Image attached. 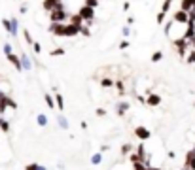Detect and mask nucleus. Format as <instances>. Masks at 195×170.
I'll return each mask as SVG.
<instances>
[{
    "label": "nucleus",
    "instance_id": "obj_33",
    "mask_svg": "<svg viewBox=\"0 0 195 170\" xmlns=\"http://www.w3.org/2000/svg\"><path fill=\"white\" fill-rule=\"evenodd\" d=\"M2 25H4V28H6L8 32H12V21H10V19H4Z\"/></svg>",
    "mask_w": 195,
    "mask_h": 170
},
{
    "label": "nucleus",
    "instance_id": "obj_4",
    "mask_svg": "<svg viewBox=\"0 0 195 170\" xmlns=\"http://www.w3.org/2000/svg\"><path fill=\"white\" fill-rule=\"evenodd\" d=\"M172 21L180 23V25H188L189 13H188V11H184V9H176V11H174V15H172Z\"/></svg>",
    "mask_w": 195,
    "mask_h": 170
},
{
    "label": "nucleus",
    "instance_id": "obj_18",
    "mask_svg": "<svg viewBox=\"0 0 195 170\" xmlns=\"http://www.w3.org/2000/svg\"><path fill=\"white\" fill-rule=\"evenodd\" d=\"M44 100H46V104H48V108H55V98H53V95L46 93V95H44Z\"/></svg>",
    "mask_w": 195,
    "mask_h": 170
},
{
    "label": "nucleus",
    "instance_id": "obj_41",
    "mask_svg": "<svg viewBox=\"0 0 195 170\" xmlns=\"http://www.w3.org/2000/svg\"><path fill=\"white\" fill-rule=\"evenodd\" d=\"M121 32H123V36H129V32H131V28H129V27H123V30H121Z\"/></svg>",
    "mask_w": 195,
    "mask_h": 170
},
{
    "label": "nucleus",
    "instance_id": "obj_15",
    "mask_svg": "<svg viewBox=\"0 0 195 170\" xmlns=\"http://www.w3.org/2000/svg\"><path fill=\"white\" fill-rule=\"evenodd\" d=\"M186 168L195 170V155L191 151H188V155H186Z\"/></svg>",
    "mask_w": 195,
    "mask_h": 170
},
{
    "label": "nucleus",
    "instance_id": "obj_20",
    "mask_svg": "<svg viewBox=\"0 0 195 170\" xmlns=\"http://www.w3.org/2000/svg\"><path fill=\"white\" fill-rule=\"evenodd\" d=\"M21 66L23 70H30V61L27 59V55H21Z\"/></svg>",
    "mask_w": 195,
    "mask_h": 170
},
{
    "label": "nucleus",
    "instance_id": "obj_27",
    "mask_svg": "<svg viewBox=\"0 0 195 170\" xmlns=\"http://www.w3.org/2000/svg\"><path fill=\"white\" fill-rule=\"evenodd\" d=\"M163 21H165V13H163V11H157V15H155V23H157V25H163Z\"/></svg>",
    "mask_w": 195,
    "mask_h": 170
},
{
    "label": "nucleus",
    "instance_id": "obj_19",
    "mask_svg": "<svg viewBox=\"0 0 195 170\" xmlns=\"http://www.w3.org/2000/svg\"><path fill=\"white\" fill-rule=\"evenodd\" d=\"M172 2H174V0H163V4H161V9H159V11L167 13V11L170 9V6H172Z\"/></svg>",
    "mask_w": 195,
    "mask_h": 170
},
{
    "label": "nucleus",
    "instance_id": "obj_1",
    "mask_svg": "<svg viewBox=\"0 0 195 170\" xmlns=\"http://www.w3.org/2000/svg\"><path fill=\"white\" fill-rule=\"evenodd\" d=\"M49 19H51V23H64V21L68 19V11L64 9L63 4H57L55 9L49 11Z\"/></svg>",
    "mask_w": 195,
    "mask_h": 170
},
{
    "label": "nucleus",
    "instance_id": "obj_23",
    "mask_svg": "<svg viewBox=\"0 0 195 170\" xmlns=\"http://www.w3.org/2000/svg\"><path fill=\"white\" fill-rule=\"evenodd\" d=\"M121 153H123V155H131V153H133V145H131V144H123V145H121Z\"/></svg>",
    "mask_w": 195,
    "mask_h": 170
},
{
    "label": "nucleus",
    "instance_id": "obj_10",
    "mask_svg": "<svg viewBox=\"0 0 195 170\" xmlns=\"http://www.w3.org/2000/svg\"><path fill=\"white\" fill-rule=\"evenodd\" d=\"M53 95H55V96H53V98H55L57 102H55V104H57V108H59V111H63L64 110V100H63V95L59 93V91H57V87L55 89H53Z\"/></svg>",
    "mask_w": 195,
    "mask_h": 170
},
{
    "label": "nucleus",
    "instance_id": "obj_39",
    "mask_svg": "<svg viewBox=\"0 0 195 170\" xmlns=\"http://www.w3.org/2000/svg\"><path fill=\"white\" fill-rule=\"evenodd\" d=\"M129 47V40H123L121 43H120V49H127Z\"/></svg>",
    "mask_w": 195,
    "mask_h": 170
},
{
    "label": "nucleus",
    "instance_id": "obj_29",
    "mask_svg": "<svg viewBox=\"0 0 195 170\" xmlns=\"http://www.w3.org/2000/svg\"><path fill=\"white\" fill-rule=\"evenodd\" d=\"M186 62H188V64H193V62H195V49H191V53L186 57Z\"/></svg>",
    "mask_w": 195,
    "mask_h": 170
},
{
    "label": "nucleus",
    "instance_id": "obj_32",
    "mask_svg": "<svg viewBox=\"0 0 195 170\" xmlns=\"http://www.w3.org/2000/svg\"><path fill=\"white\" fill-rule=\"evenodd\" d=\"M85 6H89V8H97V6H99V0H85Z\"/></svg>",
    "mask_w": 195,
    "mask_h": 170
},
{
    "label": "nucleus",
    "instance_id": "obj_49",
    "mask_svg": "<svg viewBox=\"0 0 195 170\" xmlns=\"http://www.w3.org/2000/svg\"><path fill=\"white\" fill-rule=\"evenodd\" d=\"M99 2H101V0H99Z\"/></svg>",
    "mask_w": 195,
    "mask_h": 170
},
{
    "label": "nucleus",
    "instance_id": "obj_43",
    "mask_svg": "<svg viewBox=\"0 0 195 170\" xmlns=\"http://www.w3.org/2000/svg\"><path fill=\"white\" fill-rule=\"evenodd\" d=\"M129 8H131V4H129V2H123V11H129Z\"/></svg>",
    "mask_w": 195,
    "mask_h": 170
},
{
    "label": "nucleus",
    "instance_id": "obj_47",
    "mask_svg": "<svg viewBox=\"0 0 195 170\" xmlns=\"http://www.w3.org/2000/svg\"><path fill=\"white\" fill-rule=\"evenodd\" d=\"M182 170H189V168H186V166H184V168H182Z\"/></svg>",
    "mask_w": 195,
    "mask_h": 170
},
{
    "label": "nucleus",
    "instance_id": "obj_17",
    "mask_svg": "<svg viewBox=\"0 0 195 170\" xmlns=\"http://www.w3.org/2000/svg\"><path fill=\"white\" fill-rule=\"evenodd\" d=\"M101 87L108 89V87H114V77H101Z\"/></svg>",
    "mask_w": 195,
    "mask_h": 170
},
{
    "label": "nucleus",
    "instance_id": "obj_31",
    "mask_svg": "<svg viewBox=\"0 0 195 170\" xmlns=\"http://www.w3.org/2000/svg\"><path fill=\"white\" fill-rule=\"evenodd\" d=\"M32 49H34V53H36V55H40V53H42V43L34 42V43H32Z\"/></svg>",
    "mask_w": 195,
    "mask_h": 170
},
{
    "label": "nucleus",
    "instance_id": "obj_24",
    "mask_svg": "<svg viewBox=\"0 0 195 170\" xmlns=\"http://www.w3.org/2000/svg\"><path fill=\"white\" fill-rule=\"evenodd\" d=\"M57 121H59V125H61V127H63L64 130L68 129V121L64 119V115H57Z\"/></svg>",
    "mask_w": 195,
    "mask_h": 170
},
{
    "label": "nucleus",
    "instance_id": "obj_5",
    "mask_svg": "<svg viewBox=\"0 0 195 170\" xmlns=\"http://www.w3.org/2000/svg\"><path fill=\"white\" fill-rule=\"evenodd\" d=\"M49 32L55 34V36H64V23H51Z\"/></svg>",
    "mask_w": 195,
    "mask_h": 170
},
{
    "label": "nucleus",
    "instance_id": "obj_45",
    "mask_svg": "<svg viewBox=\"0 0 195 170\" xmlns=\"http://www.w3.org/2000/svg\"><path fill=\"white\" fill-rule=\"evenodd\" d=\"M38 170H46V168H44V166H38Z\"/></svg>",
    "mask_w": 195,
    "mask_h": 170
},
{
    "label": "nucleus",
    "instance_id": "obj_9",
    "mask_svg": "<svg viewBox=\"0 0 195 170\" xmlns=\"http://www.w3.org/2000/svg\"><path fill=\"white\" fill-rule=\"evenodd\" d=\"M114 87L117 89V95H120V96H123V95H125V81H123L121 77L114 79Z\"/></svg>",
    "mask_w": 195,
    "mask_h": 170
},
{
    "label": "nucleus",
    "instance_id": "obj_36",
    "mask_svg": "<svg viewBox=\"0 0 195 170\" xmlns=\"http://www.w3.org/2000/svg\"><path fill=\"white\" fill-rule=\"evenodd\" d=\"M148 166L146 164H142V163H136V164H133V170H146Z\"/></svg>",
    "mask_w": 195,
    "mask_h": 170
},
{
    "label": "nucleus",
    "instance_id": "obj_13",
    "mask_svg": "<svg viewBox=\"0 0 195 170\" xmlns=\"http://www.w3.org/2000/svg\"><path fill=\"white\" fill-rule=\"evenodd\" d=\"M180 9H184V11H189L191 9H195V0H182L180 2Z\"/></svg>",
    "mask_w": 195,
    "mask_h": 170
},
{
    "label": "nucleus",
    "instance_id": "obj_26",
    "mask_svg": "<svg viewBox=\"0 0 195 170\" xmlns=\"http://www.w3.org/2000/svg\"><path fill=\"white\" fill-rule=\"evenodd\" d=\"M23 36H25V42H27L29 45H32V43H34V40H32V36H30V32H29L27 28L23 30Z\"/></svg>",
    "mask_w": 195,
    "mask_h": 170
},
{
    "label": "nucleus",
    "instance_id": "obj_28",
    "mask_svg": "<svg viewBox=\"0 0 195 170\" xmlns=\"http://www.w3.org/2000/svg\"><path fill=\"white\" fill-rule=\"evenodd\" d=\"M101 161H102V153H95V155L91 157V163H93V164H99Z\"/></svg>",
    "mask_w": 195,
    "mask_h": 170
},
{
    "label": "nucleus",
    "instance_id": "obj_6",
    "mask_svg": "<svg viewBox=\"0 0 195 170\" xmlns=\"http://www.w3.org/2000/svg\"><path fill=\"white\" fill-rule=\"evenodd\" d=\"M76 34H80V27H74V25H64V38H74Z\"/></svg>",
    "mask_w": 195,
    "mask_h": 170
},
{
    "label": "nucleus",
    "instance_id": "obj_35",
    "mask_svg": "<svg viewBox=\"0 0 195 170\" xmlns=\"http://www.w3.org/2000/svg\"><path fill=\"white\" fill-rule=\"evenodd\" d=\"M6 106H10V108H17V104H15V102L10 98V96H6Z\"/></svg>",
    "mask_w": 195,
    "mask_h": 170
},
{
    "label": "nucleus",
    "instance_id": "obj_46",
    "mask_svg": "<svg viewBox=\"0 0 195 170\" xmlns=\"http://www.w3.org/2000/svg\"><path fill=\"white\" fill-rule=\"evenodd\" d=\"M55 2H59V4H63V0H55Z\"/></svg>",
    "mask_w": 195,
    "mask_h": 170
},
{
    "label": "nucleus",
    "instance_id": "obj_7",
    "mask_svg": "<svg viewBox=\"0 0 195 170\" xmlns=\"http://www.w3.org/2000/svg\"><path fill=\"white\" fill-rule=\"evenodd\" d=\"M135 134H136V138H140L142 142H144V140H148L150 136H151V132H150L146 127H136V129H135Z\"/></svg>",
    "mask_w": 195,
    "mask_h": 170
},
{
    "label": "nucleus",
    "instance_id": "obj_42",
    "mask_svg": "<svg viewBox=\"0 0 195 170\" xmlns=\"http://www.w3.org/2000/svg\"><path fill=\"white\" fill-rule=\"evenodd\" d=\"M136 100L140 102V104H146V98H144V96H138V95H136Z\"/></svg>",
    "mask_w": 195,
    "mask_h": 170
},
{
    "label": "nucleus",
    "instance_id": "obj_21",
    "mask_svg": "<svg viewBox=\"0 0 195 170\" xmlns=\"http://www.w3.org/2000/svg\"><path fill=\"white\" fill-rule=\"evenodd\" d=\"M36 123L40 125V127H46V125H48V117L44 115V113H40V115L36 117Z\"/></svg>",
    "mask_w": 195,
    "mask_h": 170
},
{
    "label": "nucleus",
    "instance_id": "obj_48",
    "mask_svg": "<svg viewBox=\"0 0 195 170\" xmlns=\"http://www.w3.org/2000/svg\"><path fill=\"white\" fill-rule=\"evenodd\" d=\"M193 108H195V102H193Z\"/></svg>",
    "mask_w": 195,
    "mask_h": 170
},
{
    "label": "nucleus",
    "instance_id": "obj_11",
    "mask_svg": "<svg viewBox=\"0 0 195 170\" xmlns=\"http://www.w3.org/2000/svg\"><path fill=\"white\" fill-rule=\"evenodd\" d=\"M6 57H8V61L12 62V64H13V66L17 68V70H23V66H21V59H19L17 55H13V53H8Z\"/></svg>",
    "mask_w": 195,
    "mask_h": 170
},
{
    "label": "nucleus",
    "instance_id": "obj_38",
    "mask_svg": "<svg viewBox=\"0 0 195 170\" xmlns=\"http://www.w3.org/2000/svg\"><path fill=\"white\" fill-rule=\"evenodd\" d=\"M38 166H40V164H36V163H30V164H27V168H25V170H38Z\"/></svg>",
    "mask_w": 195,
    "mask_h": 170
},
{
    "label": "nucleus",
    "instance_id": "obj_8",
    "mask_svg": "<svg viewBox=\"0 0 195 170\" xmlns=\"http://www.w3.org/2000/svg\"><path fill=\"white\" fill-rule=\"evenodd\" d=\"M146 104H148V106H159V104H161V96H159V95H154V93H150L148 98H146Z\"/></svg>",
    "mask_w": 195,
    "mask_h": 170
},
{
    "label": "nucleus",
    "instance_id": "obj_12",
    "mask_svg": "<svg viewBox=\"0 0 195 170\" xmlns=\"http://www.w3.org/2000/svg\"><path fill=\"white\" fill-rule=\"evenodd\" d=\"M68 23H70V25H74V27H82L83 25V19L78 13H70L68 15Z\"/></svg>",
    "mask_w": 195,
    "mask_h": 170
},
{
    "label": "nucleus",
    "instance_id": "obj_34",
    "mask_svg": "<svg viewBox=\"0 0 195 170\" xmlns=\"http://www.w3.org/2000/svg\"><path fill=\"white\" fill-rule=\"evenodd\" d=\"M0 129H2L4 132H8V130H10V125H8V121H4V119H0Z\"/></svg>",
    "mask_w": 195,
    "mask_h": 170
},
{
    "label": "nucleus",
    "instance_id": "obj_3",
    "mask_svg": "<svg viewBox=\"0 0 195 170\" xmlns=\"http://www.w3.org/2000/svg\"><path fill=\"white\" fill-rule=\"evenodd\" d=\"M172 45L178 49V55H180V57H186V51H188V47H189V42H188V40H184V38L172 40Z\"/></svg>",
    "mask_w": 195,
    "mask_h": 170
},
{
    "label": "nucleus",
    "instance_id": "obj_37",
    "mask_svg": "<svg viewBox=\"0 0 195 170\" xmlns=\"http://www.w3.org/2000/svg\"><path fill=\"white\" fill-rule=\"evenodd\" d=\"M95 113H97L99 117H104V115H106V110H104V108H97V110H95Z\"/></svg>",
    "mask_w": 195,
    "mask_h": 170
},
{
    "label": "nucleus",
    "instance_id": "obj_25",
    "mask_svg": "<svg viewBox=\"0 0 195 170\" xmlns=\"http://www.w3.org/2000/svg\"><path fill=\"white\" fill-rule=\"evenodd\" d=\"M161 59H163V51H155L151 55V62H159Z\"/></svg>",
    "mask_w": 195,
    "mask_h": 170
},
{
    "label": "nucleus",
    "instance_id": "obj_2",
    "mask_svg": "<svg viewBox=\"0 0 195 170\" xmlns=\"http://www.w3.org/2000/svg\"><path fill=\"white\" fill-rule=\"evenodd\" d=\"M78 15H80V17L83 19V25H87V27H89L91 23H93V17H95V9L83 4V6H82V8L78 9Z\"/></svg>",
    "mask_w": 195,
    "mask_h": 170
},
{
    "label": "nucleus",
    "instance_id": "obj_16",
    "mask_svg": "<svg viewBox=\"0 0 195 170\" xmlns=\"http://www.w3.org/2000/svg\"><path fill=\"white\" fill-rule=\"evenodd\" d=\"M129 110V102H120V104L116 106V111H117V115H125V111Z\"/></svg>",
    "mask_w": 195,
    "mask_h": 170
},
{
    "label": "nucleus",
    "instance_id": "obj_40",
    "mask_svg": "<svg viewBox=\"0 0 195 170\" xmlns=\"http://www.w3.org/2000/svg\"><path fill=\"white\" fill-rule=\"evenodd\" d=\"M129 25H135V17H133V15L127 17V27H129Z\"/></svg>",
    "mask_w": 195,
    "mask_h": 170
},
{
    "label": "nucleus",
    "instance_id": "obj_22",
    "mask_svg": "<svg viewBox=\"0 0 195 170\" xmlns=\"http://www.w3.org/2000/svg\"><path fill=\"white\" fill-rule=\"evenodd\" d=\"M80 34H82V36H85V38H89V36H91L89 27H87V25H82V27H80Z\"/></svg>",
    "mask_w": 195,
    "mask_h": 170
},
{
    "label": "nucleus",
    "instance_id": "obj_30",
    "mask_svg": "<svg viewBox=\"0 0 195 170\" xmlns=\"http://www.w3.org/2000/svg\"><path fill=\"white\" fill-rule=\"evenodd\" d=\"M49 55H51V57H61V55H64V49H63V47H57V49H53Z\"/></svg>",
    "mask_w": 195,
    "mask_h": 170
},
{
    "label": "nucleus",
    "instance_id": "obj_44",
    "mask_svg": "<svg viewBox=\"0 0 195 170\" xmlns=\"http://www.w3.org/2000/svg\"><path fill=\"white\" fill-rule=\"evenodd\" d=\"M19 11H21V13H27V4L21 6V9H19Z\"/></svg>",
    "mask_w": 195,
    "mask_h": 170
},
{
    "label": "nucleus",
    "instance_id": "obj_14",
    "mask_svg": "<svg viewBox=\"0 0 195 170\" xmlns=\"http://www.w3.org/2000/svg\"><path fill=\"white\" fill-rule=\"evenodd\" d=\"M57 4H59V2H55V0H44V2H42V8H44L48 13H49V11H53V9L57 8Z\"/></svg>",
    "mask_w": 195,
    "mask_h": 170
}]
</instances>
